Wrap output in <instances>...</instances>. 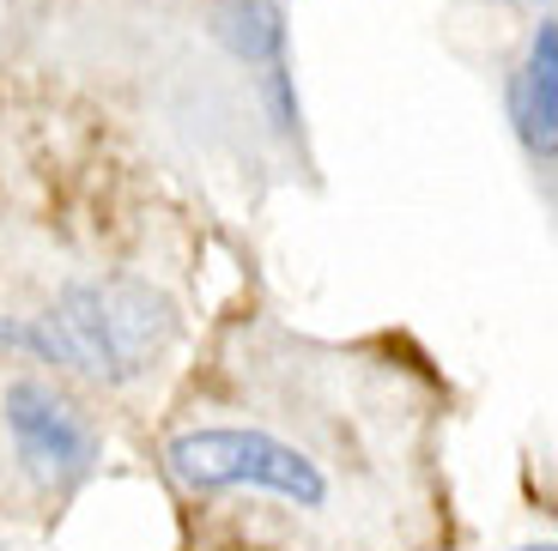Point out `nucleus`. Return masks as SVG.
<instances>
[{
    "label": "nucleus",
    "instance_id": "1",
    "mask_svg": "<svg viewBox=\"0 0 558 551\" xmlns=\"http://www.w3.org/2000/svg\"><path fill=\"white\" fill-rule=\"evenodd\" d=\"M243 388V418L213 406L165 442L170 485L292 515L310 551H401L395 515H418V406L401 376L298 340L292 358L255 352Z\"/></svg>",
    "mask_w": 558,
    "mask_h": 551
},
{
    "label": "nucleus",
    "instance_id": "2",
    "mask_svg": "<svg viewBox=\"0 0 558 551\" xmlns=\"http://www.w3.org/2000/svg\"><path fill=\"white\" fill-rule=\"evenodd\" d=\"M43 333H49V364L61 370H80L92 382H134L165 358L177 309L140 279H85L56 297Z\"/></svg>",
    "mask_w": 558,
    "mask_h": 551
},
{
    "label": "nucleus",
    "instance_id": "3",
    "mask_svg": "<svg viewBox=\"0 0 558 551\" xmlns=\"http://www.w3.org/2000/svg\"><path fill=\"white\" fill-rule=\"evenodd\" d=\"M0 430L13 442V461L25 467V479L43 491H68L98 467V430L56 382L13 376L0 388Z\"/></svg>",
    "mask_w": 558,
    "mask_h": 551
},
{
    "label": "nucleus",
    "instance_id": "4",
    "mask_svg": "<svg viewBox=\"0 0 558 551\" xmlns=\"http://www.w3.org/2000/svg\"><path fill=\"white\" fill-rule=\"evenodd\" d=\"M510 122H517V139L529 146L534 164H553L558 152V25L553 19H541L517 79H510Z\"/></svg>",
    "mask_w": 558,
    "mask_h": 551
},
{
    "label": "nucleus",
    "instance_id": "5",
    "mask_svg": "<svg viewBox=\"0 0 558 551\" xmlns=\"http://www.w3.org/2000/svg\"><path fill=\"white\" fill-rule=\"evenodd\" d=\"M213 37L250 68H274L286 61V13L279 0H219L213 7Z\"/></svg>",
    "mask_w": 558,
    "mask_h": 551
},
{
    "label": "nucleus",
    "instance_id": "6",
    "mask_svg": "<svg viewBox=\"0 0 558 551\" xmlns=\"http://www.w3.org/2000/svg\"><path fill=\"white\" fill-rule=\"evenodd\" d=\"M522 551H553V546H522Z\"/></svg>",
    "mask_w": 558,
    "mask_h": 551
}]
</instances>
